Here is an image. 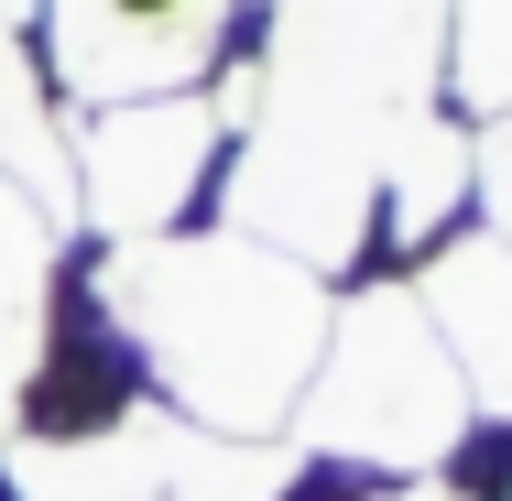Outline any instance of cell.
I'll use <instances>...</instances> for the list:
<instances>
[{"label": "cell", "instance_id": "obj_3", "mask_svg": "<svg viewBox=\"0 0 512 501\" xmlns=\"http://www.w3.org/2000/svg\"><path fill=\"white\" fill-rule=\"evenodd\" d=\"M284 447L207 436L164 403H131L88 436H22L11 501H284Z\"/></svg>", "mask_w": 512, "mask_h": 501}, {"label": "cell", "instance_id": "obj_5", "mask_svg": "<svg viewBox=\"0 0 512 501\" xmlns=\"http://www.w3.org/2000/svg\"><path fill=\"white\" fill-rule=\"evenodd\" d=\"M218 109L207 99H131V109H99L88 142H77V207L88 229H109V251L131 240H164L186 207H197L207 164H218Z\"/></svg>", "mask_w": 512, "mask_h": 501}, {"label": "cell", "instance_id": "obj_9", "mask_svg": "<svg viewBox=\"0 0 512 501\" xmlns=\"http://www.w3.org/2000/svg\"><path fill=\"white\" fill-rule=\"evenodd\" d=\"M469 186H480V207H491V229L512 240V109L480 131V153H469Z\"/></svg>", "mask_w": 512, "mask_h": 501}, {"label": "cell", "instance_id": "obj_7", "mask_svg": "<svg viewBox=\"0 0 512 501\" xmlns=\"http://www.w3.org/2000/svg\"><path fill=\"white\" fill-rule=\"evenodd\" d=\"M55 240H44V207L0 175V425L22 414L33 371H44V338H55Z\"/></svg>", "mask_w": 512, "mask_h": 501}, {"label": "cell", "instance_id": "obj_1", "mask_svg": "<svg viewBox=\"0 0 512 501\" xmlns=\"http://www.w3.org/2000/svg\"><path fill=\"white\" fill-rule=\"evenodd\" d=\"M99 316L109 338L153 371L164 414H186L207 436H273L284 414H306V382L327 360L338 305L306 262L262 251V240H131L99 262Z\"/></svg>", "mask_w": 512, "mask_h": 501}, {"label": "cell", "instance_id": "obj_8", "mask_svg": "<svg viewBox=\"0 0 512 501\" xmlns=\"http://www.w3.org/2000/svg\"><path fill=\"white\" fill-rule=\"evenodd\" d=\"M382 186H393V240L404 251H425L447 218H458V186H469V142L458 131H436V120H414L404 142H393V164H382Z\"/></svg>", "mask_w": 512, "mask_h": 501}, {"label": "cell", "instance_id": "obj_2", "mask_svg": "<svg viewBox=\"0 0 512 501\" xmlns=\"http://www.w3.org/2000/svg\"><path fill=\"white\" fill-rule=\"evenodd\" d=\"M306 436L349 469H382V480H436L469 436V382L436 338V316L414 305V284L338 305L327 327V360L306 382Z\"/></svg>", "mask_w": 512, "mask_h": 501}, {"label": "cell", "instance_id": "obj_6", "mask_svg": "<svg viewBox=\"0 0 512 501\" xmlns=\"http://www.w3.org/2000/svg\"><path fill=\"white\" fill-rule=\"evenodd\" d=\"M414 305L436 316V338H447L469 403L512 414V240H458V251H436L425 284H414Z\"/></svg>", "mask_w": 512, "mask_h": 501}, {"label": "cell", "instance_id": "obj_10", "mask_svg": "<svg viewBox=\"0 0 512 501\" xmlns=\"http://www.w3.org/2000/svg\"><path fill=\"white\" fill-rule=\"evenodd\" d=\"M360 501H458L447 480H393V491H360Z\"/></svg>", "mask_w": 512, "mask_h": 501}, {"label": "cell", "instance_id": "obj_4", "mask_svg": "<svg viewBox=\"0 0 512 501\" xmlns=\"http://www.w3.org/2000/svg\"><path fill=\"white\" fill-rule=\"evenodd\" d=\"M240 0H44V77L77 109L197 99L207 66H229Z\"/></svg>", "mask_w": 512, "mask_h": 501}]
</instances>
